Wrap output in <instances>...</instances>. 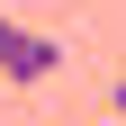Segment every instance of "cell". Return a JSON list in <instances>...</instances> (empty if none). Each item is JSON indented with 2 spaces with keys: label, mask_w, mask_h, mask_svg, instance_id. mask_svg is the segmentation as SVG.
<instances>
[{
  "label": "cell",
  "mask_w": 126,
  "mask_h": 126,
  "mask_svg": "<svg viewBox=\"0 0 126 126\" xmlns=\"http://www.w3.org/2000/svg\"><path fill=\"white\" fill-rule=\"evenodd\" d=\"M54 63H63L54 36H36V27H18V18H0V81H45Z\"/></svg>",
  "instance_id": "6da1fadb"
},
{
  "label": "cell",
  "mask_w": 126,
  "mask_h": 126,
  "mask_svg": "<svg viewBox=\"0 0 126 126\" xmlns=\"http://www.w3.org/2000/svg\"><path fill=\"white\" fill-rule=\"evenodd\" d=\"M108 117H126V81H108Z\"/></svg>",
  "instance_id": "7a4b0ae2"
}]
</instances>
